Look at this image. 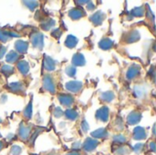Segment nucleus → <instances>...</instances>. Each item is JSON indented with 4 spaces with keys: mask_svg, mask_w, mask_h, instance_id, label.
<instances>
[{
    "mask_svg": "<svg viewBox=\"0 0 156 155\" xmlns=\"http://www.w3.org/2000/svg\"><path fill=\"white\" fill-rule=\"evenodd\" d=\"M96 118L102 122H106L109 119V110L107 107H103L101 109H100L98 111H97V114H96Z\"/></svg>",
    "mask_w": 156,
    "mask_h": 155,
    "instance_id": "1",
    "label": "nucleus"
},
{
    "mask_svg": "<svg viewBox=\"0 0 156 155\" xmlns=\"http://www.w3.org/2000/svg\"><path fill=\"white\" fill-rule=\"evenodd\" d=\"M31 42L35 48H40L43 47V36L39 33H36L31 37Z\"/></svg>",
    "mask_w": 156,
    "mask_h": 155,
    "instance_id": "2",
    "label": "nucleus"
},
{
    "mask_svg": "<svg viewBox=\"0 0 156 155\" xmlns=\"http://www.w3.org/2000/svg\"><path fill=\"white\" fill-rule=\"evenodd\" d=\"M98 143H98L96 140H93V139L89 138V139H87V140L85 141V143H83V149H84L85 151H87V152H91V151H93V150L97 147Z\"/></svg>",
    "mask_w": 156,
    "mask_h": 155,
    "instance_id": "3",
    "label": "nucleus"
},
{
    "mask_svg": "<svg viewBox=\"0 0 156 155\" xmlns=\"http://www.w3.org/2000/svg\"><path fill=\"white\" fill-rule=\"evenodd\" d=\"M43 85L45 87V89L49 91L50 93H55V85L53 83V80L51 79L50 77L46 76L43 79Z\"/></svg>",
    "mask_w": 156,
    "mask_h": 155,
    "instance_id": "4",
    "label": "nucleus"
},
{
    "mask_svg": "<svg viewBox=\"0 0 156 155\" xmlns=\"http://www.w3.org/2000/svg\"><path fill=\"white\" fill-rule=\"evenodd\" d=\"M58 100H59V102L63 106H66V107L71 106V104L74 101L73 98L70 95H68V94H61V95H59L58 96Z\"/></svg>",
    "mask_w": 156,
    "mask_h": 155,
    "instance_id": "5",
    "label": "nucleus"
},
{
    "mask_svg": "<svg viewBox=\"0 0 156 155\" xmlns=\"http://www.w3.org/2000/svg\"><path fill=\"white\" fill-rule=\"evenodd\" d=\"M141 119H142V114L139 113V112H137V111H133V112H132V113L128 116L127 122H128L129 124L133 125V124L138 123V122L141 121Z\"/></svg>",
    "mask_w": 156,
    "mask_h": 155,
    "instance_id": "6",
    "label": "nucleus"
},
{
    "mask_svg": "<svg viewBox=\"0 0 156 155\" xmlns=\"http://www.w3.org/2000/svg\"><path fill=\"white\" fill-rule=\"evenodd\" d=\"M81 87H82V84L79 81H70V82H68L66 85L67 90L70 92H78L79 90H80Z\"/></svg>",
    "mask_w": 156,
    "mask_h": 155,
    "instance_id": "7",
    "label": "nucleus"
},
{
    "mask_svg": "<svg viewBox=\"0 0 156 155\" xmlns=\"http://www.w3.org/2000/svg\"><path fill=\"white\" fill-rule=\"evenodd\" d=\"M133 138L135 140H144L146 138V133L144 128L137 127L133 131Z\"/></svg>",
    "mask_w": 156,
    "mask_h": 155,
    "instance_id": "8",
    "label": "nucleus"
},
{
    "mask_svg": "<svg viewBox=\"0 0 156 155\" xmlns=\"http://www.w3.org/2000/svg\"><path fill=\"white\" fill-rule=\"evenodd\" d=\"M104 17H105V15L103 13H101V11H98V12H96L95 14L92 15L90 19L95 25H101L102 23Z\"/></svg>",
    "mask_w": 156,
    "mask_h": 155,
    "instance_id": "9",
    "label": "nucleus"
},
{
    "mask_svg": "<svg viewBox=\"0 0 156 155\" xmlns=\"http://www.w3.org/2000/svg\"><path fill=\"white\" fill-rule=\"evenodd\" d=\"M69 16L72 19L76 20V19H79V18L84 16H85V13H84V11L81 10V9L74 8V9H71V10L69 11Z\"/></svg>",
    "mask_w": 156,
    "mask_h": 155,
    "instance_id": "10",
    "label": "nucleus"
},
{
    "mask_svg": "<svg viewBox=\"0 0 156 155\" xmlns=\"http://www.w3.org/2000/svg\"><path fill=\"white\" fill-rule=\"evenodd\" d=\"M139 72H140V67L137 65H133L127 71V78L129 79H132L135 78L139 74Z\"/></svg>",
    "mask_w": 156,
    "mask_h": 155,
    "instance_id": "11",
    "label": "nucleus"
},
{
    "mask_svg": "<svg viewBox=\"0 0 156 155\" xmlns=\"http://www.w3.org/2000/svg\"><path fill=\"white\" fill-rule=\"evenodd\" d=\"M15 47H16V49L19 53H25V52H27V50L28 45H27V42H25V41H23V40H18V41L16 42Z\"/></svg>",
    "mask_w": 156,
    "mask_h": 155,
    "instance_id": "12",
    "label": "nucleus"
},
{
    "mask_svg": "<svg viewBox=\"0 0 156 155\" xmlns=\"http://www.w3.org/2000/svg\"><path fill=\"white\" fill-rule=\"evenodd\" d=\"M72 63L76 66H83L85 64V58L82 54H75L72 58Z\"/></svg>",
    "mask_w": 156,
    "mask_h": 155,
    "instance_id": "13",
    "label": "nucleus"
},
{
    "mask_svg": "<svg viewBox=\"0 0 156 155\" xmlns=\"http://www.w3.org/2000/svg\"><path fill=\"white\" fill-rule=\"evenodd\" d=\"M29 133H30V129L27 126L21 125L20 129H19V137L22 140H27L29 137Z\"/></svg>",
    "mask_w": 156,
    "mask_h": 155,
    "instance_id": "14",
    "label": "nucleus"
},
{
    "mask_svg": "<svg viewBox=\"0 0 156 155\" xmlns=\"http://www.w3.org/2000/svg\"><path fill=\"white\" fill-rule=\"evenodd\" d=\"M17 69H18V70H19L20 73H22L23 75H25V74H27L28 72L29 66H28V64H27V61H24L23 60V61H19L17 63Z\"/></svg>",
    "mask_w": 156,
    "mask_h": 155,
    "instance_id": "15",
    "label": "nucleus"
},
{
    "mask_svg": "<svg viewBox=\"0 0 156 155\" xmlns=\"http://www.w3.org/2000/svg\"><path fill=\"white\" fill-rule=\"evenodd\" d=\"M77 44H78V38L75 37L74 36H71V35L69 36V37H67L66 42H65V45H66L68 48H74Z\"/></svg>",
    "mask_w": 156,
    "mask_h": 155,
    "instance_id": "16",
    "label": "nucleus"
},
{
    "mask_svg": "<svg viewBox=\"0 0 156 155\" xmlns=\"http://www.w3.org/2000/svg\"><path fill=\"white\" fill-rule=\"evenodd\" d=\"M44 65L45 68L48 70V71H52L55 69V62L52 58H50L49 57H46L45 58V61H44Z\"/></svg>",
    "mask_w": 156,
    "mask_h": 155,
    "instance_id": "17",
    "label": "nucleus"
},
{
    "mask_svg": "<svg viewBox=\"0 0 156 155\" xmlns=\"http://www.w3.org/2000/svg\"><path fill=\"white\" fill-rule=\"evenodd\" d=\"M112 45H113V42L111 39H108V38L102 39L100 42V48H102V49H110L112 47Z\"/></svg>",
    "mask_w": 156,
    "mask_h": 155,
    "instance_id": "18",
    "label": "nucleus"
},
{
    "mask_svg": "<svg viewBox=\"0 0 156 155\" xmlns=\"http://www.w3.org/2000/svg\"><path fill=\"white\" fill-rule=\"evenodd\" d=\"M91 135L95 138H104V137H107L108 132L105 129H99V130L93 132L91 133Z\"/></svg>",
    "mask_w": 156,
    "mask_h": 155,
    "instance_id": "19",
    "label": "nucleus"
},
{
    "mask_svg": "<svg viewBox=\"0 0 156 155\" xmlns=\"http://www.w3.org/2000/svg\"><path fill=\"white\" fill-rule=\"evenodd\" d=\"M9 90H11L13 92H19L23 90V86L20 82H14L9 84Z\"/></svg>",
    "mask_w": 156,
    "mask_h": 155,
    "instance_id": "20",
    "label": "nucleus"
},
{
    "mask_svg": "<svg viewBox=\"0 0 156 155\" xmlns=\"http://www.w3.org/2000/svg\"><path fill=\"white\" fill-rule=\"evenodd\" d=\"M17 59H18V54L14 51L9 52L8 55L6 56V61L8 63H15Z\"/></svg>",
    "mask_w": 156,
    "mask_h": 155,
    "instance_id": "21",
    "label": "nucleus"
},
{
    "mask_svg": "<svg viewBox=\"0 0 156 155\" xmlns=\"http://www.w3.org/2000/svg\"><path fill=\"white\" fill-rule=\"evenodd\" d=\"M114 99V94L111 91H108V92H105L101 95V100H104V101H107V102H110L112 101V100Z\"/></svg>",
    "mask_w": 156,
    "mask_h": 155,
    "instance_id": "22",
    "label": "nucleus"
},
{
    "mask_svg": "<svg viewBox=\"0 0 156 155\" xmlns=\"http://www.w3.org/2000/svg\"><path fill=\"white\" fill-rule=\"evenodd\" d=\"M55 25V21L52 20V19H47L45 20V22L42 23V28L45 29V30H48L50 27H52L53 26Z\"/></svg>",
    "mask_w": 156,
    "mask_h": 155,
    "instance_id": "23",
    "label": "nucleus"
},
{
    "mask_svg": "<svg viewBox=\"0 0 156 155\" xmlns=\"http://www.w3.org/2000/svg\"><path fill=\"white\" fill-rule=\"evenodd\" d=\"M139 38H140L139 32H137V31H133V32L129 35V37H128V42H136Z\"/></svg>",
    "mask_w": 156,
    "mask_h": 155,
    "instance_id": "24",
    "label": "nucleus"
},
{
    "mask_svg": "<svg viewBox=\"0 0 156 155\" xmlns=\"http://www.w3.org/2000/svg\"><path fill=\"white\" fill-rule=\"evenodd\" d=\"M66 116H67L68 119L73 121V120H76V119L78 118V113H77V111H75L74 110H71V109H70V110H68V111H66Z\"/></svg>",
    "mask_w": 156,
    "mask_h": 155,
    "instance_id": "25",
    "label": "nucleus"
},
{
    "mask_svg": "<svg viewBox=\"0 0 156 155\" xmlns=\"http://www.w3.org/2000/svg\"><path fill=\"white\" fill-rule=\"evenodd\" d=\"M10 37H11L10 32L0 30V41H2V42H6Z\"/></svg>",
    "mask_w": 156,
    "mask_h": 155,
    "instance_id": "26",
    "label": "nucleus"
},
{
    "mask_svg": "<svg viewBox=\"0 0 156 155\" xmlns=\"http://www.w3.org/2000/svg\"><path fill=\"white\" fill-rule=\"evenodd\" d=\"M2 72L5 76H8V75H11L14 72V69L11 66H9V65H4L2 67Z\"/></svg>",
    "mask_w": 156,
    "mask_h": 155,
    "instance_id": "27",
    "label": "nucleus"
},
{
    "mask_svg": "<svg viewBox=\"0 0 156 155\" xmlns=\"http://www.w3.org/2000/svg\"><path fill=\"white\" fill-rule=\"evenodd\" d=\"M24 115H25V117L27 118V119H29V118L31 117V115H32V103H31V102H29L28 105L27 106V108L25 109V111H24Z\"/></svg>",
    "mask_w": 156,
    "mask_h": 155,
    "instance_id": "28",
    "label": "nucleus"
},
{
    "mask_svg": "<svg viewBox=\"0 0 156 155\" xmlns=\"http://www.w3.org/2000/svg\"><path fill=\"white\" fill-rule=\"evenodd\" d=\"M133 14L135 16H142L144 14V10L143 7H136L135 9L133 10Z\"/></svg>",
    "mask_w": 156,
    "mask_h": 155,
    "instance_id": "29",
    "label": "nucleus"
},
{
    "mask_svg": "<svg viewBox=\"0 0 156 155\" xmlns=\"http://www.w3.org/2000/svg\"><path fill=\"white\" fill-rule=\"evenodd\" d=\"M24 3L26 4L27 7H29L30 10H33L36 6H37V2H35V1H26Z\"/></svg>",
    "mask_w": 156,
    "mask_h": 155,
    "instance_id": "30",
    "label": "nucleus"
},
{
    "mask_svg": "<svg viewBox=\"0 0 156 155\" xmlns=\"http://www.w3.org/2000/svg\"><path fill=\"white\" fill-rule=\"evenodd\" d=\"M66 73H67V75L69 76V77H74L75 74H76V69L73 68V67H69V68H67Z\"/></svg>",
    "mask_w": 156,
    "mask_h": 155,
    "instance_id": "31",
    "label": "nucleus"
},
{
    "mask_svg": "<svg viewBox=\"0 0 156 155\" xmlns=\"http://www.w3.org/2000/svg\"><path fill=\"white\" fill-rule=\"evenodd\" d=\"M114 142L116 143H120V144H122V143H125V141H126V139L122 136V135H117V136H115L114 137Z\"/></svg>",
    "mask_w": 156,
    "mask_h": 155,
    "instance_id": "32",
    "label": "nucleus"
},
{
    "mask_svg": "<svg viewBox=\"0 0 156 155\" xmlns=\"http://www.w3.org/2000/svg\"><path fill=\"white\" fill-rule=\"evenodd\" d=\"M11 153H12V154L18 155L21 153V149L19 147H17V146H14L12 148V150H11Z\"/></svg>",
    "mask_w": 156,
    "mask_h": 155,
    "instance_id": "33",
    "label": "nucleus"
},
{
    "mask_svg": "<svg viewBox=\"0 0 156 155\" xmlns=\"http://www.w3.org/2000/svg\"><path fill=\"white\" fill-rule=\"evenodd\" d=\"M62 111H61V109L60 108H56L55 109V111H54V114H55V116L56 117H60L61 115H62Z\"/></svg>",
    "mask_w": 156,
    "mask_h": 155,
    "instance_id": "34",
    "label": "nucleus"
},
{
    "mask_svg": "<svg viewBox=\"0 0 156 155\" xmlns=\"http://www.w3.org/2000/svg\"><path fill=\"white\" fill-rule=\"evenodd\" d=\"M143 147H144V145H143L142 143H139V144L135 145V147H134V151H135L136 153H139L140 151H142V150H143Z\"/></svg>",
    "mask_w": 156,
    "mask_h": 155,
    "instance_id": "35",
    "label": "nucleus"
},
{
    "mask_svg": "<svg viewBox=\"0 0 156 155\" xmlns=\"http://www.w3.org/2000/svg\"><path fill=\"white\" fill-rule=\"evenodd\" d=\"M5 48L3 46H0V58L5 55Z\"/></svg>",
    "mask_w": 156,
    "mask_h": 155,
    "instance_id": "36",
    "label": "nucleus"
},
{
    "mask_svg": "<svg viewBox=\"0 0 156 155\" xmlns=\"http://www.w3.org/2000/svg\"><path fill=\"white\" fill-rule=\"evenodd\" d=\"M82 128L84 129V132H87L88 129H89V126H88V124L85 122H83V123H82Z\"/></svg>",
    "mask_w": 156,
    "mask_h": 155,
    "instance_id": "37",
    "label": "nucleus"
},
{
    "mask_svg": "<svg viewBox=\"0 0 156 155\" xmlns=\"http://www.w3.org/2000/svg\"><path fill=\"white\" fill-rule=\"evenodd\" d=\"M151 148H152L153 151H154V143H151Z\"/></svg>",
    "mask_w": 156,
    "mask_h": 155,
    "instance_id": "38",
    "label": "nucleus"
},
{
    "mask_svg": "<svg viewBox=\"0 0 156 155\" xmlns=\"http://www.w3.org/2000/svg\"><path fill=\"white\" fill-rule=\"evenodd\" d=\"M67 155H79L77 153H69V154Z\"/></svg>",
    "mask_w": 156,
    "mask_h": 155,
    "instance_id": "39",
    "label": "nucleus"
},
{
    "mask_svg": "<svg viewBox=\"0 0 156 155\" xmlns=\"http://www.w3.org/2000/svg\"><path fill=\"white\" fill-rule=\"evenodd\" d=\"M2 148H3V143H2L0 142V150H1Z\"/></svg>",
    "mask_w": 156,
    "mask_h": 155,
    "instance_id": "40",
    "label": "nucleus"
},
{
    "mask_svg": "<svg viewBox=\"0 0 156 155\" xmlns=\"http://www.w3.org/2000/svg\"><path fill=\"white\" fill-rule=\"evenodd\" d=\"M0 122H1V119H0Z\"/></svg>",
    "mask_w": 156,
    "mask_h": 155,
    "instance_id": "41",
    "label": "nucleus"
}]
</instances>
